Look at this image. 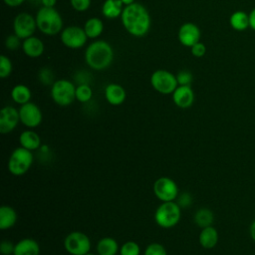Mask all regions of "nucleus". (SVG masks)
<instances>
[{
	"label": "nucleus",
	"mask_w": 255,
	"mask_h": 255,
	"mask_svg": "<svg viewBox=\"0 0 255 255\" xmlns=\"http://www.w3.org/2000/svg\"><path fill=\"white\" fill-rule=\"evenodd\" d=\"M249 27L255 31V8L249 13Z\"/></svg>",
	"instance_id": "40"
},
{
	"label": "nucleus",
	"mask_w": 255,
	"mask_h": 255,
	"mask_svg": "<svg viewBox=\"0 0 255 255\" xmlns=\"http://www.w3.org/2000/svg\"><path fill=\"white\" fill-rule=\"evenodd\" d=\"M37 28L45 35L53 36L63 30V18L54 8L41 7L36 14Z\"/></svg>",
	"instance_id": "3"
},
{
	"label": "nucleus",
	"mask_w": 255,
	"mask_h": 255,
	"mask_svg": "<svg viewBox=\"0 0 255 255\" xmlns=\"http://www.w3.org/2000/svg\"><path fill=\"white\" fill-rule=\"evenodd\" d=\"M31 91L30 89L22 84L16 85L15 87H13L12 91H11V98L12 100L19 105H24L30 102L31 100Z\"/></svg>",
	"instance_id": "23"
},
{
	"label": "nucleus",
	"mask_w": 255,
	"mask_h": 255,
	"mask_svg": "<svg viewBox=\"0 0 255 255\" xmlns=\"http://www.w3.org/2000/svg\"><path fill=\"white\" fill-rule=\"evenodd\" d=\"M192 79H193L192 74L186 70L179 71L176 75L178 86H190L192 83Z\"/></svg>",
	"instance_id": "32"
},
{
	"label": "nucleus",
	"mask_w": 255,
	"mask_h": 255,
	"mask_svg": "<svg viewBox=\"0 0 255 255\" xmlns=\"http://www.w3.org/2000/svg\"><path fill=\"white\" fill-rule=\"evenodd\" d=\"M44 44L43 42L35 37L31 36L25 39L22 43V49L26 56L30 58H39L44 53Z\"/></svg>",
	"instance_id": "17"
},
{
	"label": "nucleus",
	"mask_w": 255,
	"mask_h": 255,
	"mask_svg": "<svg viewBox=\"0 0 255 255\" xmlns=\"http://www.w3.org/2000/svg\"><path fill=\"white\" fill-rule=\"evenodd\" d=\"M19 141L22 147L31 151L38 149L41 146V138L39 134L33 130H25L19 136Z\"/></svg>",
	"instance_id": "20"
},
{
	"label": "nucleus",
	"mask_w": 255,
	"mask_h": 255,
	"mask_svg": "<svg viewBox=\"0 0 255 255\" xmlns=\"http://www.w3.org/2000/svg\"><path fill=\"white\" fill-rule=\"evenodd\" d=\"M123 5L122 0H106L102 7V13L109 19L118 18L123 13Z\"/></svg>",
	"instance_id": "22"
},
{
	"label": "nucleus",
	"mask_w": 255,
	"mask_h": 255,
	"mask_svg": "<svg viewBox=\"0 0 255 255\" xmlns=\"http://www.w3.org/2000/svg\"><path fill=\"white\" fill-rule=\"evenodd\" d=\"M218 242V232L211 226L202 228L199 234V244L205 249H211L216 246Z\"/></svg>",
	"instance_id": "19"
},
{
	"label": "nucleus",
	"mask_w": 255,
	"mask_h": 255,
	"mask_svg": "<svg viewBox=\"0 0 255 255\" xmlns=\"http://www.w3.org/2000/svg\"><path fill=\"white\" fill-rule=\"evenodd\" d=\"M150 84L156 92L162 95L172 94L178 87L176 76L167 70L154 71L150 77Z\"/></svg>",
	"instance_id": "7"
},
{
	"label": "nucleus",
	"mask_w": 255,
	"mask_h": 255,
	"mask_svg": "<svg viewBox=\"0 0 255 255\" xmlns=\"http://www.w3.org/2000/svg\"><path fill=\"white\" fill-rule=\"evenodd\" d=\"M12 70H13V67L10 59L5 55H1L0 56V77L2 79L9 77L10 74L12 73Z\"/></svg>",
	"instance_id": "30"
},
{
	"label": "nucleus",
	"mask_w": 255,
	"mask_h": 255,
	"mask_svg": "<svg viewBox=\"0 0 255 255\" xmlns=\"http://www.w3.org/2000/svg\"><path fill=\"white\" fill-rule=\"evenodd\" d=\"M139 245L134 241L125 242L120 249V255H139Z\"/></svg>",
	"instance_id": "29"
},
{
	"label": "nucleus",
	"mask_w": 255,
	"mask_h": 255,
	"mask_svg": "<svg viewBox=\"0 0 255 255\" xmlns=\"http://www.w3.org/2000/svg\"><path fill=\"white\" fill-rule=\"evenodd\" d=\"M122 2H123V4H124L125 6H128V5L133 4V3H134V0H122Z\"/></svg>",
	"instance_id": "43"
},
{
	"label": "nucleus",
	"mask_w": 255,
	"mask_h": 255,
	"mask_svg": "<svg viewBox=\"0 0 255 255\" xmlns=\"http://www.w3.org/2000/svg\"><path fill=\"white\" fill-rule=\"evenodd\" d=\"M57 3V0H41V4L43 5V7H54Z\"/></svg>",
	"instance_id": "41"
},
{
	"label": "nucleus",
	"mask_w": 255,
	"mask_h": 255,
	"mask_svg": "<svg viewBox=\"0 0 255 255\" xmlns=\"http://www.w3.org/2000/svg\"><path fill=\"white\" fill-rule=\"evenodd\" d=\"M93 97V91L88 84H80L76 87V100L81 103L89 102Z\"/></svg>",
	"instance_id": "28"
},
{
	"label": "nucleus",
	"mask_w": 255,
	"mask_h": 255,
	"mask_svg": "<svg viewBox=\"0 0 255 255\" xmlns=\"http://www.w3.org/2000/svg\"><path fill=\"white\" fill-rule=\"evenodd\" d=\"M84 30H85L88 38H91V39L98 38L104 31L103 21L99 18H96V17L90 18L85 23Z\"/></svg>",
	"instance_id": "26"
},
{
	"label": "nucleus",
	"mask_w": 255,
	"mask_h": 255,
	"mask_svg": "<svg viewBox=\"0 0 255 255\" xmlns=\"http://www.w3.org/2000/svg\"><path fill=\"white\" fill-rule=\"evenodd\" d=\"M153 192L160 201L168 202L177 198L178 187L171 178L162 176L155 180L153 184Z\"/></svg>",
	"instance_id": "10"
},
{
	"label": "nucleus",
	"mask_w": 255,
	"mask_h": 255,
	"mask_svg": "<svg viewBox=\"0 0 255 255\" xmlns=\"http://www.w3.org/2000/svg\"><path fill=\"white\" fill-rule=\"evenodd\" d=\"M17 221V213L11 206L3 205L0 208V229L7 230L15 225Z\"/></svg>",
	"instance_id": "21"
},
{
	"label": "nucleus",
	"mask_w": 255,
	"mask_h": 255,
	"mask_svg": "<svg viewBox=\"0 0 255 255\" xmlns=\"http://www.w3.org/2000/svg\"><path fill=\"white\" fill-rule=\"evenodd\" d=\"M105 97L112 106H120L125 102L127 94L121 85L109 84L105 89Z\"/></svg>",
	"instance_id": "16"
},
{
	"label": "nucleus",
	"mask_w": 255,
	"mask_h": 255,
	"mask_svg": "<svg viewBox=\"0 0 255 255\" xmlns=\"http://www.w3.org/2000/svg\"><path fill=\"white\" fill-rule=\"evenodd\" d=\"M230 26L236 31H243L249 27V14L243 11H235L229 18Z\"/></svg>",
	"instance_id": "24"
},
{
	"label": "nucleus",
	"mask_w": 255,
	"mask_h": 255,
	"mask_svg": "<svg viewBox=\"0 0 255 255\" xmlns=\"http://www.w3.org/2000/svg\"><path fill=\"white\" fill-rule=\"evenodd\" d=\"M191 48V54L196 57V58H201L205 55L206 53V47L203 43H201L200 41L197 42L196 44H194Z\"/></svg>",
	"instance_id": "36"
},
{
	"label": "nucleus",
	"mask_w": 255,
	"mask_h": 255,
	"mask_svg": "<svg viewBox=\"0 0 255 255\" xmlns=\"http://www.w3.org/2000/svg\"><path fill=\"white\" fill-rule=\"evenodd\" d=\"M144 255H167V253L161 244L151 243L145 248Z\"/></svg>",
	"instance_id": "33"
},
{
	"label": "nucleus",
	"mask_w": 255,
	"mask_h": 255,
	"mask_svg": "<svg viewBox=\"0 0 255 255\" xmlns=\"http://www.w3.org/2000/svg\"><path fill=\"white\" fill-rule=\"evenodd\" d=\"M172 101L178 108H190L194 102V93L190 86H178L171 94Z\"/></svg>",
	"instance_id": "15"
},
{
	"label": "nucleus",
	"mask_w": 255,
	"mask_h": 255,
	"mask_svg": "<svg viewBox=\"0 0 255 255\" xmlns=\"http://www.w3.org/2000/svg\"><path fill=\"white\" fill-rule=\"evenodd\" d=\"M200 37V29L197 25L191 22L182 24L178 30V40L186 47H192L194 44L199 42Z\"/></svg>",
	"instance_id": "13"
},
{
	"label": "nucleus",
	"mask_w": 255,
	"mask_h": 255,
	"mask_svg": "<svg viewBox=\"0 0 255 255\" xmlns=\"http://www.w3.org/2000/svg\"><path fill=\"white\" fill-rule=\"evenodd\" d=\"M15 245L8 240H4L0 244V252L2 255H13Z\"/></svg>",
	"instance_id": "37"
},
{
	"label": "nucleus",
	"mask_w": 255,
	"mask_h": 255,
	"mask_svg": "<svg viewBox=\"0 0 255 255\" xmlns=\"http://www.w3.org/2000/svg\"><path fill=\"white\" fill-rule=\"evenodd\" d=\"M20 121L19 111L8 106L0 111V131L1 133H8L12 131Z\"/></svg>",
	"instance_id": "14"
},
{
	"label": "nucleus",
	"mask_w": 255,
	"mask_h": 255,
	"mask_svg": "<svg viewBox=\"0 0 255 255\" xmlns=\"http://www.w3.org/2000/svg\"><path fill=\"white\" fill-rule=\"evenodd\" d=\"M20 38L17 36V35H9L6 40H5V46L8 50L10 51H15L17 50L20 45H21V42H20Z\"/></svg>",
	"instance_id": "34"
},
{
	"label": "nucleus",
	"mask_w": 255,
	"mask_h": 255,
	"mask_svg": "<svg viewBox=\"0 0 255 255\" xmlns=\"http://www.w3.org/2000/svg\"><path fill=\"white\" fill-rule=\"evenodd\" d=\"M3 1L9 7H17V6H20L25 0H3Z\"/></svg>",
	"instance_id": "39"
},
{
	"label": "nucleus",
	"mask_w": 255,
	"mask_h": 255,
	"mask_svg": "<svg viewBox=\"0 0 255 255\" xmlns=\"http://www.w3.org/2000/svg\"><path fill=\"white\" fill-rule=\"evenodd\" d=\"M32 151L25 147H18L13 150L8 161L9 171L16 176L25 174L33 163Z\"/></svg>",
	"instance_id": "5"
},
{
	"label": "nucleus",
	"mask_w": 255,
	"mask_h": 255,
	"mask_svg": "<svg viewBox=\"0 0 255 255\" xmlns=\"http://www.w3.org/2000/svg\"><path fill=\"white\" fill-rule=\"evenodd\" d=\"M121 19L127 32L134 37L144 36L150 28L148 11L143 5L136 2L124 8Z\"/></svg>",
	"instance_id": "1"
},
{
	"label": "nucleus",
	"mask_w": 255,
	"mask_h": 255,
	"mask_svg": "<svg viewBox=\"0 0 255 255\" xmlns=\"http://www.w3.org/2000/svg\"><path fill=\"white\" fill-rule=\"evenodd\" d=\"M40 246L32 238H24L15 244L13 255H39Z\"/></svg>",
	"instance_id": "18"
},
{
	"label": "nucleus",
	"mask_w": 255,
	"mask_h": 255,
	"mask_svg": "<svg viewBox=\"0 0 255 255\" xmlns=\"http://www.w3.org/2000/svg\"><path fill=\"white\" fill-rule=\"evenodd\" d=\"M85 255H95V254H93V253H90V252H89V253H87V254H85Z\"/></svg>",
	"instance_id": "44"
},
{
	"label": "nucleus",
	"mask_w": 255,
	"mask_h": 255,
	"mask_svg": "<svg viewBox=\"0 0 255 255\" xmlns=\"http://www.w3.org/2000/svg\"><path fill=\"white\" fill-rule=\"evenodd\" d=\"M39 81L45 85V86H49V85H53L56 81H54V73L53 71L48 68H42L39 71Z\"/></svg>",
	"instance_id": "31"
},
{
	"label": "nucleus",
	"mask_w": 255,
	"mask_h": 255,
	"mask_svg": "<svg viewBox=\"0 0 255 255\" xmlns=\"http://www.w3.org/2000/svg\"><path fill=\"white\" fill-rule=\"evenodd\" d=\"M191 202H192V197H191V195L188 192L181 193L180 196L178 197V200H177L178 205L180 207H183V208H186V207L190 206Z\"/></svg>",
	"instance_id": "38"
},
{
	"label": "nucleus",
	"mask_w": 255,
	"mask_h": 255,
	"mask_svg": "<svg viewBox=\"0 0 255 255\" xmlns=\"http://www.w3.org/2000/svg\"><path fill=\"white\" fill-rule=\"evenodd\" d=\"M88 40V36L84 28L78 26H69L62 30L61 41L70 49L82 48Z\"/></svg>",
	"instance_id": "11"
},
{
	"label": "nucleus",
	"mask_w": 255,
	"mask_h": 255,
	"mask_svg": "<svg viewBox=\"0 0 255 255\" xmlns=\"http://www.w3.org/2000/svg\"><path fill=\"white\" fill-rule=\"evenodd\" d=\"M181 216L180 206L174 201L162 202L156 209L154 220L162 228H171L175 226Z\"/></svg>",
	"instance_id": "4"
},
{
	"label": "nucleus",
	"mask_w": 255,
	"mask_h": 255,
	"mask_svg": "<svg viewBox=\"0 0 255 255\" xmlns=\"http://www.w3.org/2000/svg\"><path fill=\"white\" fill-rule=\"evenodd\" d=\"M64 246L66 251L71 255H85L90 252L91 241L85 233L74 231L66 236Z\"/></svg>",
	"instance_id": "8"
},
{
	"label": "nucleus",
	"mask_w": 255,
	"mask_h": 255,
	"mask_svg": "<svg viewBox=\"0 0 255 255\" xmlns=\"http://www.w3.org/2000/svg\"><path fill=\"white\" fill-rule=\"evenodd\" d=\"M37 28L36 18L27 12L19 13L13 20V30L14 34L20 39H27L33 36Z\"/></svg>",
	"instance_id": "9"
},
{
	"label": "nucleus",
	"mask_w": 255,
	"mask_h": 255,
	"mask_svg": "<svg viewBox=\"0 0 255 255\" xmlns=\"http://www.w3.org/2000/svg\"><path fill=\"white\" fill-rule=\"evenodd\" d=\"M214 220L213 212L208 208H200L194 214V222L200 228L211 226Z\"/></svg>",
	"instance_id": "27"
},
{
	"label": "nucleus",
	"mask_w": 255,
	"mask_h": 255,
	"mask_svg": "<svg viewBox=\"0 0 255 255\" xmlns=\"http://www.w3.org/2000/svg\"><path fill=\"white\" fill-rule=\"evenodd\" d=\"M250 236L255 241V220L250 225Z\"/></svg>",
	"instance_id": "42"
},
{
	"label": "nucleus",
	"mask_w": 255,
	"mask_h": 255,
	"mask_svg": "<svg viewBox=\"0 0 255 255\" xmlns=\"http://www.w3.org/2000/svg\"><path fill=\"white\" fill-rule=\"evenodd\" d=\"M118 250V242L112 237H104L97 244V251L100 255H117Z\"/></svg>",
	"instance_id": "25"
},
{
	"label": "nucleus",
	"mask_w": 255,
	"mask_h": 255,
	"mask_svg": "<svg viewBox=\"0 0 255 255\" xmlns=\"http://www.w3.org/2000/svg\"><path fill=\"white\" fill-rule=\"evenodd\" d=\"M72 7L78 12H84L90 8L91 0H70Z\"/></svg>",
	"instance_id": "35"
},
{
	"label": "nucleus",
	"mask_w": 255,
	"mask_h": 255,
	"mask_svg": "<svg viewBox=\"0 0 255 255\" xmlns=\"http://www.w3.org/2000/svg\"><path fill=\"white\" fill-rule=\"evenodd\" d=\"M51 97L57 105L67 107L76 100V87L69 80H57L52 85Z\"/></svg>",
	"instance_id": "6"
},
{
	"label": "nucleus",
	"mask_w": 255,
	"mask_h": 255,
	"mask_svg": "<svg viewBox=\"0 0 255 255\" xmlns=\"http://www.w3.org/2000/svg\"><path fill=\"white\" fill-rule=\"evenodd\" d=\"M114 59V50L112 46L104 41L97 40L91 43L85 52V61L90 68L101 71L108 68Z\"/></svg>",
	"instance_id": "2"
},
{
	"label": "nucleus",
	"mask_w": 255,
	"mask_h": 255,
	"mask_svg": "<svg viewBox=\"0 0 255 255\" xmlns=\"http://www.w3.org/2000/svg\"><path fill=\"white\" fill-rule=\"evenodd\" d=\"M20 122L28 128H36L42 122V112L40 108L34 103H27L21 106L19 109Z\"/></svg>",
	"instance_id": "12"
}]
</instances>
